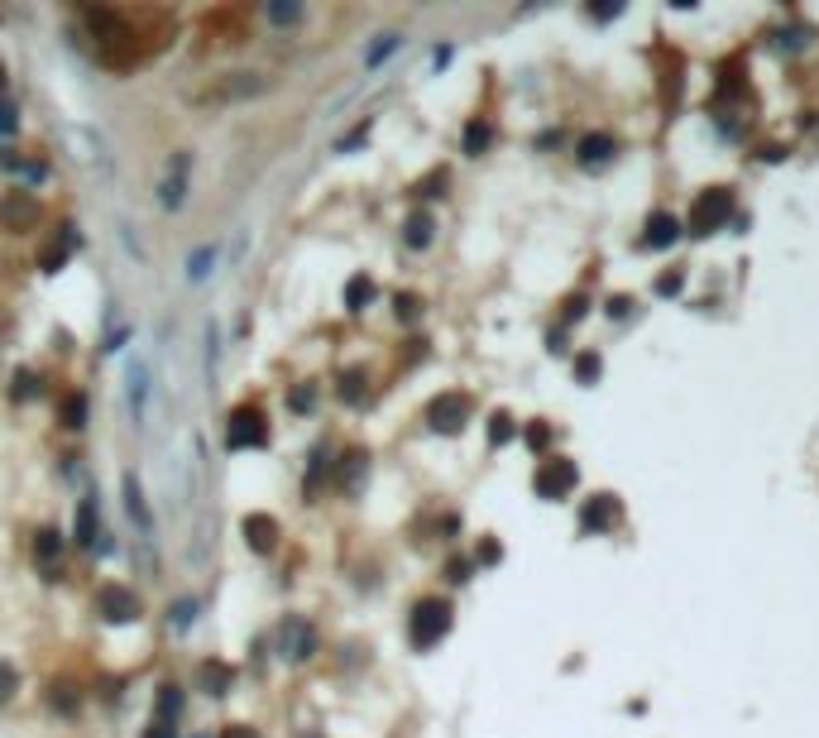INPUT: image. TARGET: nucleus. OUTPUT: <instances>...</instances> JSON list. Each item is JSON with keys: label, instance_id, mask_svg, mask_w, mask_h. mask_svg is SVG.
Segmentation results:
<instances>
[{"label": "nucleus", "instance_id": "20e7f679", "mask_svg": "<svg viewBox=\"0 0 819 738\" xmlns=\"http://www.w3.org/2000/svg\"><path fill=\"white\" fill-rule=\"evenodd\" d=\"M187 183H192V154H187V149H177V154L168 159V169H163L159 202L168 206V212H177V206L187 202Z\"/></svg>", "mask_w": 819, "mask_h": 738}, {"label": "nucleus", "instance_id": "2f4dec72", "mask_svg": "<svg viewBox=\"0 0 819 738\" xmlns=\"http://www.w3.org/2000/svg\"><path fill=\"white\" fill-rule=\"evenodd\" d=\"M302 15V5H269V20L273 24H293Z\"/></svg>", "mask_w": 819, "mask_h": 738}, {"label": "nucleus", "instance_id": "7ed1b4c3", "mask_svg": "<svg viewBox=\"0 0 819 738\" xmlns=\"http://www.w3.org/2000/svg\"><path fill=\"white\" fill-rule=\"evenodd\" d=\"M269 82H263L259 73H226V77H216L206 91H197L192 101L197 106H226V101H249V96H259Z\"/></svg>", "mask_w": 819, "mask_h": 738}, {"label": "nucleus", "instance_id": "dca6fc26", "mask_svg": "<svg viewBox=\"0 0 819 738\" xmlns=\"http://www.w3.org/2000/svg\"><path fill=\"white\" fill-rule=\"evenodd\" d=\"M676 235H680V221H676V216H666V212H657V216L647 221V235H642V245H647V249H661V245H671Z\"/></svg>", "mask_w": 819, "mask_h": 738}, {"label": "nucleus", "instance_id": "b1692460", "mask_svg": "<svg viewBox=\"0 0 819 738\" xmlns=\"http://www.w3.org/2000/svg\"><path fill=\"white\" fill-rule=\"evenodd\" d=\"M34 551H39V561H48V566H53V561H58V551H63L58 533H48V527H44V533H39V542H34Z\"/></svg>", "mask_w": 819, "mask_h": 738}, {"label": "nucleus", "instance_id": "4468645a", "mask_svg": "<svg viewBox=\"0 0 819 738\" xmlns=\"http://www.w3.org/2000/svg\"><path fill=\"white\" fill-rule=\"evenodd\" d=\"M733 212V202H728V192H710L700 206H695V230L700 235H710L714 226H724V216Z\"/></svg>", "mask_w": 819, "mask_h": 738}, {"label": "nucleus", "instance_id": "9b49d317", "mask_svg": "<svg viewBox=\"0 0 819 738\" xmlns=\"http://www.w3.org/2000/svg\"><path fill=\"white\" fill-rule=\"evenodd\" d=\"M240 533L249 542V551H273V542H279V523L269 518V513H249L240 523Z\"/></svg>", "mask_w": 819, "mask_h": 738}, {"label": "nucleus", "instance_id": "e433bc0d", "mask_svg": "<svg viewBox=\"0 0 819 738\" xmlns=\"http://www.w3.org/2000/svg\"><path fill=\"white\" fill-rule=\"evenodd\" d=\"M220 738H259V734H254V729H249V724H230V729H226V734H220Z\"/></svg>", "mask_w": 819, "mask_h": 738}, {"label": "nucleus", "instance_id": "c85d7f7f", "mask_svg": "<svg viewBox=\"0 0 819 738\" xmlns=\"http://www.w3.org/2000/svg\"><path fill=\"white\" fill-rule=\"evenodd\" d=\"M144 738H177V724L173 719H149V729H144Z\"/></svg>", "mask_w": 819, "mask_h": 738}, {"label": "nucleus", "instance_id": "72a5a7b5", "mask_svg": "<svg viewBox=\"0 0 819 738\" xmlns=\"http://www.w3.org/2000/svg\"><path fill=\"white\" fill-rule=\"evenodd\" d=\"M20 120H15V106H0V135H15Z\"/></svg>", "mask_w": 819, "mask_h": 738}, {"label": "nucleus", "instance_id": "f03ea898", "mask_svg": "<svg viewBox=\"0 0 819 738\" xmlns=\"http://www.w3.org/2000/svg\"><path fill=\"white\" fill-rule=\"evenodd\" d=\"M408 633H412V647H436L441 638L451 633V604L446 600H422L418 609H412Z\"/></svg>", "mask_w": 819, "mask_h": 738}, {"label": "nucleus", "instance_id": "c9c22d12", "mask_svg": "<svg viewBox=\"0 0 819 738\" xmlns=\"http://www.w3.org/2000/svg\"><path fill=\"white\" fill-rule=\"evenodd\" d=\"M398 317H408V322H412V317H418V298H408V292H402V298H398Z\"/></svg>", "mask_w": 819, "mask_h": 738}, {"label": "nucleus", "instance_id": "a211bd4d", "mask_svg": "<svg viewBox=\"0 0 819 738\" xmlns=\"http://www.w3.org/2000/svg\"><path fill=\"white\" fill-rule=\"evenodd\" d=\"M608 159H614V139H608V135H590L585 144H580V163H585V169L608 163Z\"/></svg>", "mask_w": 819, "mask_h": 738}, {"label": "nucleus", "instance_id": "f704fd0d", "mask_svg": "<svg viewBox=\"0 0 819 738\" xmlns=\"http://www.w3.org/2000/svg\"><path fill=\"white\" fill-rule=\"evenodd\" d=\"M10 695H15V672L0 666V700H10Z\"/></svg>", "mask_w": 819, "mask_h": 738}, {"label": "nucleus", "instance_id": "5701e85b", "mask_svg": "<svg viewBox=\"0 0 819 738\" xmlns=\"http://www.w3.org/2000/svg\"><path fill=\"white\" fill-rule=\"evenodd\" d=\"M341 398H345V403H359V398H365V369L341 374Z\"/></svg>", "mask_w": 819, "mask_h": 738}, {"label": "nucleus", "instance_id": "473e14b6", "mask_svg": "<svg viewBox=\"0 0 819 738\" xmlns=\"http://www.w3.org/2000/svg\"><path fill=\"white\" fill-rule=\"evenodd\" d=\"M508 437H513V422H508V417H494V427H489V441L498 447V441H508Z\"/></svg>", "mask_w": 819, "mask_h": 738}, {"label": "nucleus", "instance_id": "423d86ee", "mask_svg": "<svg viewBox=\"0 0 819 738\" xmlns=\"http://www.w3.org/2000/svg\"><path fill=\"white\" fill-rule=\"evenodd\" d=\"M427 422H432L436 431H461L470 422V398L465 394H441V398H432Z\"/></svg>", "mask_w": 819, "mask_h": 738}, {"label": "nucleus", "instance_id": "aec40b11", "mask_svg": "<svg viewBox=\"0 0 819 738\" xmlns=\"http://www.w3.org/2000/svg\"><path fill=\"white\" fill-rule=\"evenodd\" d=\"M154 715L177 724V715H183V690H177V686H163V690H159V705H154Z\"/></svg>", "mask_w": 819, "mask_h": 738}, {"label": "nucleus", "instance_id": "cd10ccee", "mask_svg": "<svg viewBox=\"0 0 819 738\" xmlns=\"http://www.w3.org/2000/svg\"><path fill=\"white\" fill-rule=\"evenodd\" d=\"M34 388H39V379H34L30 369H20V374H15V398H20V403H30V398H34Z\"/></svg>", "mask_w": 819, "mask_h": 738}, {"label": "nucleus", "instance_id": "39448f33", "mask_svg": "<svg viewBox=\"0 0 819 738\" xmlns=\"http://www.w3.org/2000/svg\"><path fill=\"white\" fill-rule=\"evenodd\" d=\"M96 614L106 623H134L144 614L140 600H134V590H125V585H106L101 595H96Z\"/></svg>", "mask_w": 819, "mask_h": 738}, {"label": "nucleus", "instance_id": "6ab92c4d", "mask_svg": "<svg viewBox=\"0 0 819 738\" xmlns=\"http://www.w3.org/2000/svg\"><path fill=\"white\" fill-rule=\"evenodd\" d=\"M58 422H63V427H82V422H87V398H82V394H67V398L58 403Z\"/></svg>", "mask_w": 819, "mask_h": 738}, {"label": "nucleus", "instance_id": "bb28decb", "mask_svg": "<svg viewBox=\"0 0 819 738\" xmlns=\"http://www.w3.org/2000/svg\"><path fill=\"white\" fill-rule=\"evenodd\" d=\"M211 255H216V249H197V255L187 259V278H192V283H202V278L211 273V269H206V264H211Z\"/></svg>", "mask_w": 819, "mask_h": 738}, {"label": "nucleus", "instance_id": "4c0bfd02", "mask_svg": "<svg viewBox=\"0 0 819 738\" xmlns=\"http://www.w3.org/2000/svg\"><path fill=\"white\" fill-rule=\"evenodd\" d=\"M594 374H599V360L585 355V360H580V379H594Z\"/></svg>", "mask_w": 819, "mask_h": 738}, {"label": "nucleus", "instance_id": "9d476101", "mask_svg": "<svg viewBox=\"0 0 819 738\" xmlns=\"http://www.w3.org/2000/svg\"><path fill=\"white\" fill-rule=\"evenodd\" d=\"M73 537H77V547H96V537H101V508H96V494H82Z\"/></svg>", "mask_w": 819, "mask_h": 738}, {"label": "nucleus", "instance_id": "f3484780", "mask_svg": "<svg viewBox=\"0 0 819 738\" xmlns=\"http://www.w3.org/2000/svg\"><path fill=\"white\" fill-rule=\"evenodd\" d=\"M614 518H618V504H614L608 494H599L594 504H585V518H580V523H585L590 533H604V527L614 523Z\"/></svg>", "mask_w": 819, "mask_h": 738}, {"label": "nucleus", "instance_id": "412c9836", "mask_svg": "<svg viewBox=\"0 0 819 738\" xmlns=\"http://www.w3.org/2000/svg\"><path fill=\"white\" fill-rule=\"evenodd\" d=\"M369 298H374V283H369V278H350V288H345V308L359 312V308H369Z\"/></svg>", "mask_w": 819, "mask_h": 738}, {"label": "nucleus", "instance_id": "f257e3e1", "mask_svg": "<svg viewBox=\"0 0 819 738\" xmlns=\"http://www.w3.org/2000/svg\"><path fill=\"white\" fill-rule=\"evenodd\" d=\"M226 447L230 451H254V447H269V417H263L254 403L235 408L226 417Z\"/></svg>", "mask_w": 819, "mask_h": 738}, {"label": "nucleus", "instance_id": "6e6552de", "mask_svg": "<svg viewBox=\"0 0 819 738\" xmlns=\"http://www.w3.org/2000/svg\"><path fill=\"white\" fill-rule=\"evenodd\" d=\"M571 484H575V465H571V461H561V456H556V461H547V465L537 470V490L547 494V499L565 494Z\"/></svg>", "mask_w": 819, "mask_h": 738}, {"label": "nucleus", "instance_id": "2eb2a0df", "mask_svg": "<svg viewBox=\"0 0 819 738\" xmlns=\"http://www.w3.org/2000/svg\"><path fill=\"white\" fill-rule=\"evenodd\" d=\"M197 681H202V690L206 695H226L230 686H235V672H230V662H202L197 666Z\"/></svg>", "mask_w": 819, "mask_h": 738}, {"label": "nucleus", "instance_id": "58836bf2", "mask_svg": "<svg viewBox=\"0 0 819 738\" xmlns=\"http://www.w3.org/2000/svg\"><path fill=\"white\" fill-rule=\"evenodd\" d=\"M0 96H5V63H0Z\"/></svg>", "mask_w": 819, "mask_h": 738}, {"label": "nucleus", "instance_id": "0eeeda50", "mask_svg": "<svg viewBox=\"0 0 819 738\" xmlns=\"http://www.w3.org/2000/svg\"><path fill=\"white\" fill-rule=\"evenodd\" d=\"M0 226L5 230H34L39 226V202L30 192H5L0 197Z\"/></svg>", "mask_w": 819, "mask_h": 738}, {"label": "nucleus", "instance_id": "f8f14e48", "mask_svg": "<svg viewBox=\"0 0 819 738\" xmlns=\"http://www.w3.org/2000/svg\"><path fill=\"white\" fill-rule=\"evenodd\" d=\"M312 647H316V633L302 619H288L283 623V657L288 662H302V657H312Z\"/></svg>", "mask_w": 819, "mask_h": 738}, {"label": "nucleus", "instance_id": "ddd939ff", "mask_svg": "<svg viewBox=\"0 0 819 738\" xmlns=\"http://www.w3.org/2000/svg\"><path fill=\"white\" fill-rule=\"evenodd\" d=\"M73 249H77V230H73V226H63V230L44 245V255H39V269H44V273H58Z\"/></svg>", "mask_w": 819, "mask_h": 738}, {"label": "nucleus", "instance_id": "c756f323", "mask_svg": "<svg viewBox=\"0 0 819 738\" xmlns=\"http://www.w3.org/2000/svg\"><path fill=\"white\" fill-rule=\"evenodd\" d=\"M192 619H197V600H183V604L173 609V629H187Z\"/></svg>", "mask_w": 819, "mask_h": 738}, {"label": "nucleus", "instance_id": "1a4fd4ad", "mask_svg": "<svg viewBox=\"0 0 819 738\" xmlns=\"http://www.w3.org/2000/svg\"><path fill=\"white\" fill-rule=\"evenodd\" d=\"M125 513L140 533H154V513H149V499H144V484L140 475H125Z\"/></svg>", "mask_w": 819, "mask_h": 738}, {"label": "nucleus", "instance_id": "393cba45", "mask_svg": "<svg viewBox=\"0 0 819 738\" xmlns=\"http://www.w3.org/2000/svg\"><path fill=\"white\" fill-rule=\"evenodd\" d=\"M288 408H293V412H312L316 408V388L312 384H297L293 394H288Z\"/></svg>", "mask_w": 819, "mask_h": 738}, {"label": "nucleus", "instance_id": "ea45409f", "mask_svg": "<svg viewBox=\"0 0 819 738\" xmlns=\"http://www.w3.org/2000/svg\"><path fill=\"white\" fill-rule=\"evenodd\" d=\"M192 738H211V734H192Z\"/></svg>", "mask_w": 819, "mask_h": 738}, {"label": "nucleus", "instance_id": "a878e982", "mask_svg": "<svg viewBox=\"0 0 819 738\" xmlns=\"http://www.w3.org/2000/svg\"><path fill=\"white\" fill-rule=\"evenodd\" d=\"M489 139H494V135H489V125H479V120H475V125L465 130V154H479V149L489 144Z\"/></svg>", "mask_w": 819, "mask_h": 738}, {"label": "nucleus", "instance_id": "4be33fe9", "mask_svg": "<svg viewBox=\"0 0 819 738\" xmlns=\"http://www.w3.org/2000/svg\"><path fill=\"white\" fill-rule=\"evenodd\" d=\"M408 245H412V249H422V245H432V216H427V212H422V216H412V221H408Z\"/></svg>", "mask_w": 819, "mask_h": 738}, {"label": "nucleus", "instance_id": "7c9ffc66", "mask_svg": "<svg viewBox=\"0 0 819 738\" xmlns=\"http://www.w3.org/2000/svg\"><path fill=\"white\" fill-rule=\"evenodd\" d=\"M398 48V34H379V44L369 48V63H379V58H388V53Z\"/></svg>", "mask_w": 819, "mask_h": 738}]
</instances>
